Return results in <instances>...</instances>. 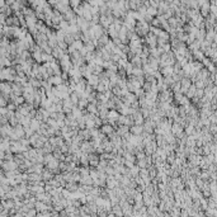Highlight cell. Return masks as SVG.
<instances>
[{
  "instance_id": "8992f818",
  "label": "cell",
  "mask_w": 217,
  "mask_h": 217,
  "mask_svg": "<svg viewBox=\"0 0 217 217\" xmlns=\"http://www.w3.org/2000/svg\"><path fill=\"white\" fill-rule=\"evenodd\" d=\"M48 81L51 84H55V85H60L61 83H64V80H62V78H61L60 75H55V76H51L48 79Z\"/></svg>"
},
{
  "instance_id": "277c9868",
  "label": "cell",
  "mask_w": 217,
  "mask_h": 217,
  "mask_svg": "<svg viewBox=\"0 0 217 217\" xmlns=\"http://www.w3.org/2000/svg\"><path fill=\"white\" fill-rule=\"evenodd\" d=\"M173 73H174L173 66H164V67H160V74L164 75V76H172Z\"/></svg>"
},
{
  "instance_id": "5b68a950",
  "label": "cell",
  "mask_w": 217,
  "mask_h": 217,
  "mask_svg": "<svg viewBox=\"0 0 217 217\" xmlns=\"http://www.w3.org/2000/svg\"><path fill=\"white\" fill-rule=\"evenodd\" d=\"M119 117V112L116 111V109H111L108 111V114H107V118L108 119H113V121H117Z\"/></svg>"
},
{
  "instance_id": "7a4b0ae2",
  "label": "cell",
  "mask_w": 217,
  "mask_h": 217,
  "mask_svg": "<svg viewBox=\"0 0 217 217\" xmlns=\"http://www.w3.org/2000/svg\"><path fill=\"white\" fill-rule=\"evenodd\" d=\"M142 132H144L142 125H132V126L130 127V133H131V135L139 136V135H142Z\"/></svg>"
},
{
  "instance_id": "9c48e42d",
  "label": "cell",
  "mask_w": 217,
  "mask_h": 217,
  "mask_svg": "<svg viewBox=\"0 0 217 217\" xmlns=\"http://www.w3.org/2000/svg\"><path fill=\"white\" fill-rule=\"evenodd\" d=\"M42 178L45 179V180H50V179H52V173L51 172H43V174H42Z\"/></svg>"
},
{
  "instance_id": "52a82bcc",
  "label": "cell",
  "mask_w": 217,
  "mask_h": 217,
  "mask_svg": "<svg viewBox=\"0 0 217 217\" xmlns=\"http://www.w3.org/2000/svg\"><path fill=\"white\" fill-rule=\"evenodd\" d=\"M203 57H205V55H203L202 51L194 50V52H193V59H194L196 61H202V60H203Z\"/></svg>"
},
{
  "instance_id": "30bf717a",
  "label": "cell",
  "mask_w": 217,
  "mask_h": 217,
  "mask_svg": "<svg viewBox=\"0 0 217 217\" xmlns=\"http://www.w3.org/2000/svg\"><path fill=\"white\" fill-rule=\"evenodd\" d=\"M32 125H33V126H32L33 128H36V130L38 128V122H36V121H34V122H32Z\"/></svg>"
},
{
  "instance_id": "ba28073f",
  "label": "cell",
  "mask_w": 217,
  "mask_h": 217,
  "mask_svg": "<svg viewBox=\"0 0 217 217\" xmlns=\"http://www.w3.org/2000/svg\"><path fill=\"white\" fill-rule=\"evenodd\" d=\"M131 75H133V76H141V75H144V71H142V69L141 67H135L133 66Z\"/></svg>"
},
{
  "instance_id": "6da1fadb",
  "label": "cell",
  "mask_w": 217,
  "mask_h": 217,
  "mask_svg": "<svg viewBox=\"0 0 217 217\" xmlns=\"http://www.w3.org/2000/svg\"><path fill=\"white\" fill-rule=\"evenodd\" d=\"M100 132H102V133H104L106 136H109L111 133H113V132H114V127L106 122V125H102L100 126Z\"/></svg>"
},
{
  "instance_id": "3957f363",
  "label": "cell",
  "mask_w": 217,
  "mask_h": 217,
  "mask_svg": "<svg viewBox=\"0 0 217 217\" xmlns=\"http://www.w3.org/2000/svg\"><path fill=\"white\" fill-rule=\"evenodd\" d=\"M130 61H131V65L135 66V67H141V66H142V60H141V57L137 55L132 56V57L130 59Z\"/></svg>"
}]
</instances>
